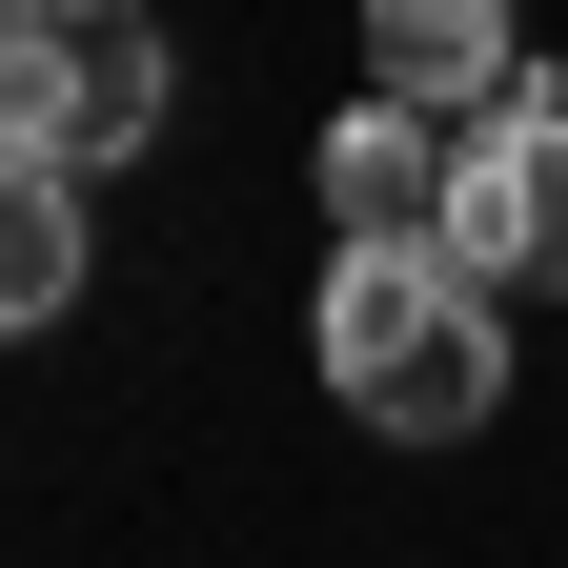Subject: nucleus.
Here are the masks:
<instances>
[{
    "label": "nucleus",
    "instance_id": "f257e3e1",
    "mask_svg": "<svg viewBox=\"0 0 568 568\" xmlns=\"http://www.w3.org/2000/svg\"><path fill=\"white\" fill-rule=\"evenodd\" d=\"M305 345H325V406H366L386 447H467L508 406V284L447 244H345Z\"/></svg>",
    "mask_w": 568,
    "mask_h": 568
},
{
    "label": "nucleus",
    "instance_id": "f03ea898",
    "mask_svg": "<svg viewBox=\"0 0 568 568\" xmlns=\"http://www.w3.org/2000/svg\"><path fill=\"white\" fill-rule=\"evenodd\" d=\"M163 102H183V61H163V21H142V0H21V21H0V142H21V163H61V183L142 163V142H163Z\"/></svg>",
    "mask_w": 568,
    "mask_h": 568
},
{
    "label": "nucleus",
    "instance_id": "7ed1b4c3",
    "mask_svg": "<svg viewBox=\"0 0 568 568\" xmlns=\"http://www.w3.org/2000/svg\"><path fill=\"white\" fill-rule=\"evenodd\" d=\"M447 264L568 305V102L548 82H508L487 122H447Z\"/></svg>",
    "mask_w": 568,
    "mask_h": 568
},
{
    "label": "nucleus",
    "instance_id": "20e7f679",
    "mask_svg": "<svg viewBox=\"0 0 568 568\" xmlns=\"http://www.w3.org/2000/svg\"><path fill=\"white\" fill-rule=\"evenodd\" d=\"M366 82L426 102V122H487L528 82V21H508V0H366Z\"/></svg>",
    "mask_w": 568,
    "mask_h": 568
},
{
    "label": "nucleus",
    "instance_id": "39448f33",
    "mask_svg": "<svg viewBox=\"0 0 568 568\" xmlns=\"http://www.w3.org/2000/svg\"><path fill=\"white\" fill-rule=\"evenodd\" d=\"M325 224L345 244H447V122L366 82V102L325 122Z\"/></svg>",
    "mask_w": 568,
    "mask_h": 568
},
{
    "label": "nucleus",
    "instance_id": "423d86ee",
    "mask_svg": "<svg viewBox=\"0 0 568 568\" xmlns=\"http://www.w3.org/2000/svg\"><path fill=\"white\" fill-rule=\"evenodd\" d=\"M61 305H82V183L0 142V345H21V325H61Z\"/></svg>",
    "mask_w": 568,
    "mask_h": 568
}]
</instances>
